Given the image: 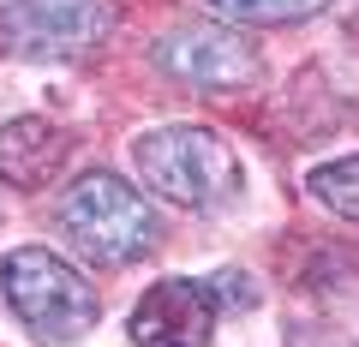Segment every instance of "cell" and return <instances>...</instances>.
<instances>
[{
    "instance_id": "obj_1",
    "label": "cell",
    "mask_w": 359,
    "mask_h": 347,
    "mask_svg": "<svg viewBox=\"0 0 359 347\" xmlns=\"http://www.w3.org/2000/svg\"><path fill=\"white\" fill-rule=\"evenodd\" d=\"M0 287H6V306L18 311V323H25L42 347L84 341V335L96 329V318H102L96 287H90L66 257H54L48 245H18V252L0 264Z\"/></svg>"
},
{
    "instance_id": "obj_2",
    "label": "cell",
    "mask_w": 359,
    "mask_h": 347,
    "mask_svg": "<svg viewBox=\"0 0 359 347\" xmlns=\"http://www.w3.org/2000/svg\"><path fill=\"white\" fill-rule=\"evenodd\" d=\"M60 228L72 233V245L90 264H108V270L150 257L156 240H162V222H156V210L138 198V186L120 180V174H108V168L72 180V192H66V204H60Z\"/></svg>"
},
{
    "instance_id": "obj_3",
    "label": "cell",
    "mask_w": 359,
    "mask_h": 347,
    "mask_svg": "<svg viewBox=\"0 0 359 347\" xmlns=\"http://www.w3.org/2000/svg\"><path fill=\"white\" fill-rule=\"evenodd\" d=\"M132 168L156 198L180 210H210L233 192V150L210 126H150L132 144Z\"/></svg>"
},
{
    "instance_id": "obj_4",
    "label": "cell",
    "mask_w": 359,
    "mask_h": 347,
    "mask_svg": "<svg viewBox=\"0 0 359 347\" xmlns=\"http://www.w3.org/2000/svg\"><path fill=\"white\" fill-rule=\"evenodd\" d=\"M120 25L114 0H13L0 6V48L18 60H78Z\"/></svg>"
},
{
    "instance_id": "obj_5",
    "label": "cell",
    "mask_w": 359,
    "mask_h": 347,
    "mask_svg": "<svg viewBox=\"0 0 359 347\" xmlns=\"http://www.w3.org/2000/svg\"><path fill=\"white\" fill-rule=\"evenodd\" d=\"M228 299H245V287L233 282H198V275H168L150 282L144 299L132 306V341L138 347H210L216 318Z\"/></svg>"
},
{
    "instance_id": "obj_6",
    "label": "cell",
    "mask_w": 359,
    "mask_h": 347,
    "mask_svg": "<svg viewBox=\"0 0 359 347\" xmlns=\"http://www.w3.org/2000/svg\"><path fill=\"white\" fill-rule=\"evenodd\" d=\"M150 66L192 90H240L257 78V48L216 25H174L150 42Z\"/></svg>"
},
{
    "instance_id": "obj_7",
    "label": "cell",
    "mask_w": 359,
    "mask_h": 347,
    "mask_svg": "<svg viewBox=\"0 0 359 347\" xmlns=\"http://www.w3.org/2000/svg\"><path fill=\"white\" fill-rule=\"evenodd\" d=\"M66 150H72V138H66L54 120L18 114V120H6V126H0V180L36 192V186H48L54 174H60Z\"/></svg>"
},
{
    "instance_id": "obj_8",
    "label": "cell",
    "mask_w": 359,
    "mask_h": 347,
    "mask_svg": "<svg viewBox=\"0 0 359 347\" xmlns=\"http://www.w3.org/2000/svg\"><path fill=\"white\" fill-rule=\"evenodd\" d=\"M216 18H228V25H299V18L323 13L330 0H204Z\"/></svg>"
},
{
    "instance_id": "obj_9",
    "label": "cell",
    "mask_w": 359,
    "mask_h": 347,
    "mask_svg": "<svg viewBox=\"0 0 359 347\" xmlns=\"http://www.w3.org/2000/svg\"><path fill=\"white\" fill-rule=\"evenodd\" d=\"M311 198L323 210H335L341 222H359V156H341V162H323L311 168Z\"/></svg>"
}]
</instances>
